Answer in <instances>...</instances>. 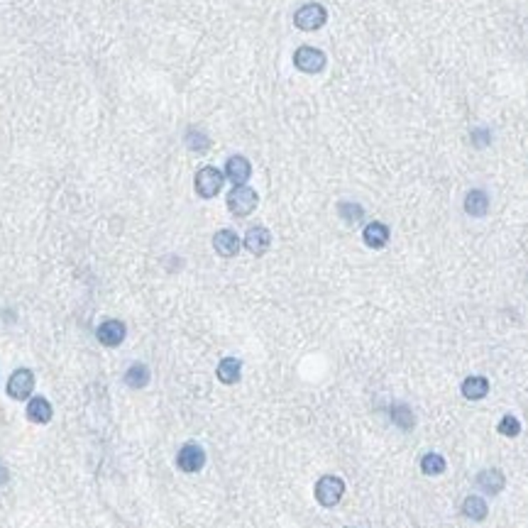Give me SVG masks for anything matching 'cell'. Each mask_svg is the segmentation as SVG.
I'll use <instances>...</instances> for the list:
<instances>
[{"label": "cell", "instance_id": "6da1fadb", "mask_svg": "<svg viewBox=\"0 0 528 528\" xmlns=\"http://www.w3.org/2000/svg\"><path fill=\"white\" fill-rule=\"evenodd\" d=\"M345 494V482L335 477V474H323L318 482H316V499H318L321 507L325 509H333L340 504Z\"/></svg>", "mask_w": 528, "mask_h": 528}, {"label": "cell", "instance_id": "7a4b0ae2", "mask_svg": "<svg viewBox=\"0 0 528 528\" xmlns=\"http://www.w3.org/2000/svg\"><path fill=\"white\" fill-rule=\"evenodd\" d=\"M328 22V10L321 3H306L296 10L294 15V25L303 32H316Z\"/></svg>", "mask_w": 528, "mask_h": 528}, {"label": "cell", "instance_id": "3957f363", "mask_svg": "<svg viewBox=\"0 0 528 528\" xmlns=\"http://www.w3.org/2000/svg\"><path fill=\"white\" fill-rule=\"evenodd\" d=\"M257 203H259L257 191L250 189V186H235V189L227 194V208H230V213L237 218L250 216V213L257 208Z\"/></svg>", "mask_w": 528, "mask_h": 528}, {"label": "cell", "instance_id": "277c9868", "mask_svg": "<svg viewBox=\"0 0 528 528\" xmlns=\"http://www.w3.org/2000/svg\"><path fill=\"white\" fill-rule=\"evenodd\" d=\"M194 183H196V194H199L201 199H213V196L221 194L223 183H225V174L216 167H203L199 169Z\"/></svg>", "mask_w": 528, "mask_h": 528}, {"label": "cell", "instance_id": "5b68a950", "mask_svg": "<svg viewBox=\"0 0 528 528\" xmlns=\"http://www.w3.org/2000/svg\"><path fill=\"white\" fill-rule=\"evenodd\" d=\"M294 64H296V69L303 71V74H321V71L325 69V64H328V59H325V54L321 49L303 44V47L296 49V54H294Z\"/></svg>", "mask_w": 528, "mask_h": 528}, {"label": "cell", "instance_id": "8992f818", "mask_svg": "<svg viewBox=\"0 0 528 528\" xmlns=\"http://www.w3.org/2000/svg\"><path fill=\"white\" fill-rule=\"evenodd\" d=\"M176 465H179V469L186 472V474L201 472L203 465H205V450L199 445V443H186V445L179 450Z\"/></svg>", "mask_w": 528, "mask_h": 528}, {"label": "cell", "instance_id": "52a82bcc", "mask_svg": "<svg viewBox=\"0 0 528 528\" xmlns=\"http://www.w3.org/2000/svg\"><path fill=\"white\" fill-rule=\"evenodd\" d=\"M32 389H34V374L30 372V369L20 367V369L12 372L10 382H8V394H10L12 399H17V401L28 399L30 394H32Z\"/></svg>", "mask_w": 528, "mask_h": 528}, {"label": "cell", "instance_id": "ba28073f", "mask_svg": "<svg viewBox=\"0 0 528 528\" xmlns=\"http://www.w3.org/2000/svg\"><path fill=\"white\" fill-rule=\"evenodd\" d=\"M125 335H128V328H125L123 321H103L96 330V338L105 347H118L125 340Z\"/></svg>", "mask_w": 528, "mask_h": 528}, {"label": "cell", "instance_id": "9c48e42d", "mask_svg": "<svg viewBox=\"0 0 528 528\" xmlns=\"http://www.w3.org/2000/svg\"><path fill=\"white\" fill-rule=\"evenodd\" d=\"M389 237H392V230H389V225L387 223H382V221L367 223L365 230H362V240H365L367 247H372V250L387 247Z\"/></svg>", "mask_w": 528, "mask_h": 528}, {"label": "cell", "instance_id": "30bf717a", "mask_svg": "<svg viewBox=\"0 0 528 528\" xmlns=\"http://www.w3.org/2000/svg\"><path fill=\"white\" fill-rule=\"evenodd\" d=\"M270 245H272V235L264 225H254L245 232V247H247L254 257H262V254L270 250Z\"/></svg>", "mask_w": 528, "mask_h": 528}, {"label": "cell", "instance_id": "8fae6325", "mask_svg": "<svg viewBox=\"0 0 528 528\" xmlns=\"http://www.w3.org/2000/svg\"><path fill=\"white\" fill-rule=\"evenodd\" d=\"M474 485L480 487V489L485 491V494L496 496L501 489H504V487H507V477H504V472H501V469H496V467L482 469V472L477 474V480H474Z\"/></svg>", "mask_w": 528, "mask_h": 528}, {"label": "cell", "instance_id": "7c38bea8", "mask_svg": "<svg viewBox=\"0 0 528 528\" xmlns=\"http://www.w3.org/2000/svg\"><path fill=\"white\" fill-rule=\"evenodd\" d=\"M225 176L230 179L235 186H245V181L252 176V164H250L243 154H232L225 162Z\"/></svg>", "mask_w": 528, "mask_h": 528}, {"label": "cell", "instance_id": "4fadbf2b", "mask_svg": "<svg viewBox=\"0 0 528 528\" xmlns=\"http://www.w3.org/2000/svg\"><path fill=\"white\" fill-rule=\"evenodd\" d=\"M465 213L472 218H485L489 213V194L485 189H472L465 196Z\"/></svg>", "mask_w": 528, "mask_h": 528}, {"label": "cell", "instance_id": "5bb4252c", "mask_svg": "<svg viewBox=\"0 0 528 528\" xmlns=\"http://www.w3.org/2000/svg\"><path fill=\"white\" fill-rule=\"evenodd\" d=\"M213 247H216V252L221 254V257L230 259L235 257L237 252H240V237H237L235 230H218L216 235H213Z\"/></svg>", "mask_w": 528, "mask_h": 528}, {"label": "cell", "instance_id": "9a60e30c", "mask_svg": "<svg viewBox=\"0 0 528 528\" xmlns=\"http://www.w3.org/2000/svg\"><path fill=\"white\" fill-rule=\"evenodd\" d=\"M460 392H463L465 399L469 401H482L489 394V379L482 377V374H472L460 384Z\"/></svg>", "mask_w": 528, "mask_h": 528}, {"label": "cell", "instance_id": "2e32d148", "mask_svg": "<svg viewBox=\"0 0 528 528\" xmlns=\"http://www.w3.org/2000/svg\"><path fill=\"white\" fill-rule=\"evenodd\" d=\"M240 372H243V362L237 360V357H223L218 362L216 374L223 384H237L240 382Z\"/></svg>", "mask_w": 528, "mask_h": 528}, {"label": "cell", "instance_id": "e0dca14e", "mask_svg": "<svg viewBox=\"0 0 528 528\" xmlns=\"http://www.w3.org/2000/svg\"><path fill=\"white\" fill-rule=\"evenodd\" d=\"M392 420H394V426L401 428V431H411V428L416 426L414 411H411V406L404 404V401H396V404L392 406Z\"/></svg>", "mask_w": 528, "mask_h": 528}, {"label": "cell", "instance_id": "ac0fdd59", "mask_svg": "<svg viewBox=\"0 0 528 528\" xmlns=\"http://www.w3.org/2000/svg\"><path fill=\"white\" fill-rule=\"evenodd\" d=\"M52 404H49L44 396H34L32 401H30L28 406V418L34 420V423H49L52 420Z\"/></svg>", "mask_w": 528, "mask_h": 528}, {"label": "cell", "instance_id": "d6986e66", "mask_svg": "<svg viewBox=\"0 0 528 528\" xmlns=\"http://www.w3.org/2000/svg\"><path fill=\"white\" fill-rule=\"evenodd\" d=\"M487 511H489V507H487V501L482 499V496L469 494L467 499L463 501V514L467 518H472V521H485Z\"/></svg>", "mask_w": 528, "mask_h": 528}, {"label": "cell", "instance_id": "ffe728a7", "mask_svg": "<svg viewBox=\"0 0 528 528\" xmlns=\"http://www.w3.org/2000/svg\"><path fill=\"white\" fill-rule=\"evenodd\" d=\"M125 384L132 389H145L147 384H150V369H147V365L135 362V365L125 372Z\"/></svg>", "mask_w": 528, "mask_h": 528}, {"label": "cell", "instance_id": "44dd1931", "mask_svg": "<svg viewBox=\"0 0 528 528\" xmlns=\"http://www.w3.org/2000/svg\"><path fill=\"white\" fill-rule=\"evenodd\" d=\"M445 467L447 463L440 453H426L420 458V472L428 474V477H438V474L445 472Z\"/></svg>", "mask_w": 528, "mask_h": 528}, {"label": "cell", "instance_id": "7402d4cb", "mask_svg": "<svg viewBox=\"0 0 528 528\" xmlns=\"http://www.w3.org/2000/svg\"><path fill=\"white\" fill-rule=\"evenodd\" d=\"M338 216L347 225H355V223H360L365 218V208L360 203H355V201H343V203H338Z\"/></svg>", "mask_w": 528, "mask_h": 528}, {"label": "cell", "instance_id": "603a6c76", "mask_svg": "<svg viewBox=\"0 0 528 528\" xmlns=\"http://www.w3.org/2000/svg\"><path fill=\"white\" fill-rule=\"evenodd\" d=\"M186 147H189L191 152H199V154H205V152L210 150V137L205 135L203 130L191 128L189 132H186Z\"/></svg>", "mask_w": 528, "mask_h": 528}, {"label": "cell", "instance_id": "cb8c5ba5", "mask_svg": "<svg viewBox=\"0 0 528 528\" xmlns=\"http://www.w3.org/2000/svg\"><path fill=\"white\" fill-rule=\"evenodd\" d=\"M496 431H499L504 438H516L518 433H521V423H518V418H516L514 414H507L504 418L499 420V426H496Z\"/></svg>", "mask_w": 528, "mask_h": 528}, {"label": "cell", "instance_id": "d4e9b609", "mask_svg": "<svg viewBox=\"0 0 528 528\" xmlns=\"http://www.w3.org/2000/svg\"><path fill=\"white\" fill-rule=\"evenodd\" d=\"M489 140H491V135L487 132V130H472V145L474 147L489 145Z\"/></svg>", "mask_w": 528, "mask_h": 528}, {"label": "cell", "instance_id": "484cf974", "mask_svg": "<svg viewBox=\"0 0 528 528\" xmlns=\"http://www.w3.org/2000/svg\"><path fill=\"white\" fill-rule=\"evenodd\" d=\"M8 480H10V474H8V469L0 465V485H6Z\"/></svg>", "mask_w": 528, "mask_h": 528}]
</instances>
